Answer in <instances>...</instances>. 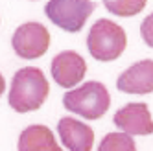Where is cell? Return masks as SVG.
<instances>
[{
    "label": "cell",
    "mask_w": 153,
    "mask_h": 151,
    "mask_svg": "<svg viewBox=\"0 0 153 151\" xmlns=\"http://www.w3.org/2000/svg\"><path fill=\"white\" fill-rule=\"evenodd\" d=\"M98 151H137L135 140L127 133H109L103 136Z\"/></svg>",
    "instance_id": "obj_11"
},
{
    "label": "cell",
    "mask_w": 153,
    "mask_h": 151,
    "mask_svg": "<svg viewBox=\"0 0 153 151\" xmlns=\"http://www.w3.org/2000/svg\"><path fill=\"white\" fill-rule=\"evenodd\" d=\"M19 151H63L46 125H30L19 136Z\"/></svg>",
    "instance_id": "obj_10"
},
{
    "label": "cell",
    "mask_w": 153,
    "mask_h": 151,
    "mask_svg": "<svg viewBox=\"0 0 153 151\" xmlns=\"http://www.w3.org/2000/svg\"><path fill=\"white\" fill-rule=\"evenodd\" d=\"M140 33H142V39H144L146 44L153 48V13H151V15H148L144 20H142Z\"/></svg>",
    "instance_id": "obj_13"
},
{
    "label": "cell",
    "mask_w": 153,
    "mask_h": 151,
    "mask_svg": "<svg viewBox=\"0 0 153 151\" xmlns=\"http://www.w3.org/2000/svg\"><path fill=\"white\" fill-rule=\"evenodd\" d=\"M4 89H6V81H4V76L0 74V96L4 94Z\"/></svg>",
    "instance_id": "obj_14"
},
{
    "label": "cell",
    "mask_w": 153,
    "mask_h": 151,
    "mask_svg": "<svg viewBox=\"0 0 153 151\" xmlns=\"http://www.w3.org/2000/svg\"><path fill=\"white\" fill-rule=\"evenodd\" d=\"M114 125L127 135L146 136L153 133V118L146 103H127L116 111Z\"/></svg>",
    "instance_id": "obj_7"
},
{
    "label": "cell",
    "mask_w": 153,
    "mask_h": 151,
    "mask_svg": "<svg viewBox=\"0 0 153 151\" xmlns=\"http://www.w3.org/2000/svg\"><path fill=\"white\" fill-rule=\"evenodd\" d=\"M48 92L50 85L42 70L26 67L13 76L7 101L11 109H15L17 113H30L41 109L48 98Z\"/></svg>",
    "instance_id": "obj_1"
},
{
    "label": "cell",
    "mask_w": 153,
    "mask_h": 151,
    "mask_svg": "<svg viewBox=\"0 0 153 151\" xmlns=\"http://www.w3.org/2000/svg\"><path fill=\"white\" fill-rule=\"evenodd\" d=\"M118 90L126 94H149L153 92V61L144 59L120 74L116 81Z\"/></svg>",
    "instance_id": "obj_8"
},
{
    "label": "cell",
    "mask_w": 153,
    "mask_h": 151,
    "mask_svg": "<svg viewBox=\"0 0 153 151\" xmlns=\"http://www.w3.org/2000/svg\"><path fill=\"white\" fill-rule=\"evenodd\" d=\"M11 44L19 57L37 59L46 53L50 46V33L39 22H26L15 30Z\"/></svg>",
    "instance_id": "obj_5"
},
{
    "label": "cell",
    "mask_w": 153,
    "mask_h": 151,
    "mask_svg": "<svg viewBox=\"0 0 153 151\" xmlns=\"http://www.w3.org/2000/svg\"><path fill=\"white\" fill-rule=\"evenodd\" d=\"M91 56L98 61H114L124 53L127 46V37L122 26L109 19H100L92 24L87 37Z\"/></svg>",
    "instance_id": "obj_3"
},
{
    "label": "cell",
    "mask_w": 153,
    "mask_h": 151,
    "mask_svg": "<svg viewBox=\"0 0 153 151\" xmlns=\"http://www.w3.org/2000/svg\"><path fill=\"white\" fill-rule=\"evenodd\" d=\"M63 105L67 111L76 113L87 120H98L111 105V94L103 83L89 81L74 90H68L63 96Z\"/></svg>",
    "instance_id": "obj_2"
},
{
    "label": "cell",
    "mask_w": 153,
    "mask_h": 151,
    "mask_svg": "<svg viewBox=\"0 0 153 151\" xmlns=\"http://www.w3.org/2000/svg\"><path fill=\"white\" fill-rule=\"evenodd\" d=\"M105 7L118 17H135L146 7V0H103Z\"/></svg>",
    "instance_id": "obj_12"
},
{
    "label": "cell",
    "mask_w": 153,
    "mask_h": 151,
    "mask_svg": "<svg viewBox=\"0 0 153 151\" xmlns=\"http://www.w3.org/2000/svg\"><path fill=\"white\" fill-rule=\"evenodd\" d=\"M87 72V63L78 52H61L52 61V78L63 89L76 87Z\"/></svg>",
    "instance_id": "obj_6"
},
{
    "label": "cell",
    "mask_w": 153,
    "mask_h": 151,
    "mask_svg": "<svg viewBox=\"0 0 153 151\" xmlns=\"http://www.w3.org/2000/svg\"><path fill=\"white\" fill-rule=\"evenodd\" d=\"M94 7L92 0H50L45 6V13L56 26L76 33L85 26Z\"/></svg>",
    "instance_id": "obj_4"
},
{
    "label": "cell",
    "mask_w": 153,
    "mask_h": 151,
    "mask_svg": "<svg viewBox=\"0 0 153 151\" xmlns=\"http://www.w3.org/2000/svg\"><path fill=\"white\" fill-rule=\"evenodd\" d=\"M57 131L63 146L68 151H92L94 131L87 124L76 120V118L65 116L57 124Z\"/></svg>",
    "instance_id": "obj_9"
}]
</instances>
